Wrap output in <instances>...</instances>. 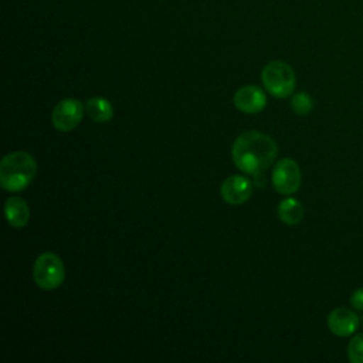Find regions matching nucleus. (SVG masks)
I'll return each mask as SVG.
<instances>
[{"instance_id":"nucleus-1","label":"nucleus","mask_w":363,"mask_h":363,"mask_svg":"<svg viewBox=\"0 0 363 363\" xmlns=\"http://www.w3.org/2000/svg\"><path fill=\"white\" fill-rule=\"evenodd\" d=\"M278 153L275 140L258 130L241 133L233 145L234 164L247 174H257L272 164Z\"/></svg>"},{"instance_id":"nucleus-2","label":"nucleus","mask_w":363,"mask_h":363,"mask_svg":"<svg viewBox=\"0 0 363 363\" xmlns=\"http://www.w3.org/2000/svg\"><path fill=\"white\" fill-rule=\"evenodd\" d=\"M35 173L37 162L28 152H11L0 162V184L11 193L24 190L33 182Z\"/></svg>"},{"instance_id":"nucleus-3","label":"nucleus","mask_w":363,"mask_h":363,"mask_svg":"<svg viewBox=\"0 0 363 363\" xmlns=\"http://www.w3.org/2000/svg\"><path fill=\"white\" fill-rule=\"evenodd\" d=\"M265 89L275 98L289 96L296 85V77L292 67L284 61L268 62L261 74Z\"/></svg>"},{"instance_id":"nucleus-4","label":"nucleus","mask_w":363,"mask_h":363,"mask_svg":"<svg viewBox=\"0 0 363 363\" xmlns=\"http://www.w3.org/2000/svg\"><path fill=\"white\" fill-rule=\"evenodd\" d=\"M33 278L38 288L51 291L58 288L65 279V267L54 252H43L33 267Z\"/></svg>"},{"instance_id":"nucleus-5","label":"nucleus","mask_w":363,"mask_h":363,"mask_svg":"<svg viewBox=\"0 0 363 363\" xmlns=\"http://www.w3.org/2000/svg\"><path fill=\"white\" fill-rule=\"evenodd\" d=\"M301 179L299 164L291 157L278 160L272 169V186L279 194L291 196L295 193L301 187Z\"/></svg>"},{"instance_id":"nucleus-6","label":"nucleus","mask_w":363,"mask_h":363,"mask_svg":"<svg viewBox=\"0 0 363 363\" xmlns=\"http://www.w3.org/2000/svg\"><path fill=\"white\" fill-rule=\"evenodd\" d=\"M84 116V106L75 98H65L60 101L51 115V121L55 129L61 132H68L75 129Z\"/></svg>"},{"instance_id":"nucleus-7","label":"nucleus","mask_w":363,"mask_h":363,"mask_svg":"<svg viewBox=\"0 0 363 363\" xmlns=\"http://www.w3.org/2000/svg\"><path fill=\"white\" fill-rule=\"evenodd\" d=\"M220 194L225 203L231 206H240L251 197L252 184L247 177L233 174L223 182L220 187Z\"/></svg>"},{"instance_id":"nucleus-8","label":"nucleus","mask_w":363,"mask_h":363,"mask_svg":"<svg viewBox=\"0 0 363 363\" xmlns=\"http://www.w3.org/2000/svg\"><path fill=\"white\" fill-rule=\"evenodd\" d=\"M233 102L238 111L254 115L265 108L267 96L257 85H245L234 94Z\"/></svg>"},{"instance_id":"nucleus-9","label":"nucleus","mask_w":363,"mask_h":363,"mask_svg":"<svg viewBox=\"0 0 363 363\" xmlns=\"http://www.w3.org/2000/svg\"><path fill=\"white\" fill-rule=\"evenodd\" d=\"M359 326L357 315L347 308H336L328 315V328L329 330L340 337L350 336L356 332Z\"/></svg>"},{"instance_id":"nucleus-10","label":"nucleus","mask_w":363,"mask_h":363,"mask_svg":"<svg viewBox=\"0 0 363 363\" xmlns=\"http://www.w3.org/2000/svg\"><path fill=\"white\" fill-rule=\"evenodd\" d=\"M4 214L7 223L14 228H23L30 220V208L24 199L18 196L9 197L4 204Z\"/></svg>"},{"instance_id":"nucleus-11","label":"nucleus","mask_w":363,"mask_h":363,"mask_svg":"<svg viewBox=\"0 0 363 363\" xmlns=\"http://www.w3.org/2000/svg\"><path fill=\"white\" fill-rule=\"evenodd\" d=\"M85 111L88 113V116L98 123L102 122H108L112 119L113 116V106L112 104L102 96H94L89 98L85 104Z\"/></svg>"},{"instance_id":"nucleus-12","label":"nucleus","mask_w":363,"mask_h":363,"mask_svg":"<svg viewBox=\"0 0 363 363\" xmlns=\"http://www.w3.org/2000/svg\"><path fill=\"white\" fill-rule=\"evenodd\" d=\"M303 206L298 199L288 197L282 200L278 206V217L282 223L288 225H296L303 218Z\"/></svg>"},{"instance_id":"nucleus-13","label":"nucleus","mask_w":363,"mask_h":363,"mask_svg":"<svg viewBox=\"0 0 363 363\" xmlns=\"http://www.w3.org/2000/svg\"><path fill=\"white\" fill-rule=\"evenodd\" d=\"M291 108L296 115H308L313 108V99L306 92H298L291 99Z\"/></svg>"},{"instance_id":"nucleus-14","label":"nucleus","mask_w":363,"mask_h":363,"mask_svg":"<svg viewBox=\"0 0 363 363\" xmlns=\"http://www.w3.org/2000/svg\"><path fill=\"white\" fill-rule=\"evenodd\" d=\"M347 357L352 363H363V332L354 335L349 342Z\"/></svg>"},{"instance_id":"nucleus-15","label":"nucleus","mask_w":363,"mask_h":363,"mask_svg":"<svg viewBox=\"0 0 363 363\" xmlns=\"http://www.w3.org/2000/svg\"><path fill=\"white\" fill-rule=\"evenodd\" d=\"M350 305L357 311H363V288L353 291L350 296Z\"/></svg>"}]
</instances>
